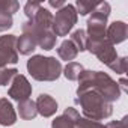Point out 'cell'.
I'll use <instances>...</instances> for the list:
<instances>
[{"label": "cell", "instance_id": "5", "mask_svg": "<svg viewBox=\"0 0 128 128\" xmlns=\"http://www.w3.org/2000/svg\"><path fill=\"white\" fill-rule=\"evenodd\" d=\"M36 108L39 110V113H41L42 116H51V114L56 112L57 104H56V101H54L51 96H48V95H41V96L38 98Z\"/></svg>", "mask_w": 128, "mask_h": 128}, {"label": "cell", "instance_id": "12", "mask_svg": "<svg viewBox=\"0 0 128 128\" xmlns=\"http://www.w3.org/2000/svg\"><path fill=\"white\" fill-rule=\"evenodd\" d=\"M76 71H82V65H78V63H70V65L66 66L65 70V76L70 78V80H76V78H80V74H77Z\"/></svg>", "mask_w": 128, "mask_h": 128}, {"label": "cell", "instance_id": "2", "mask_svg": "<svg viewBox=\"0 0 128 128\" xmlns=\"http://www.w3.org/2000/svg\"><path fill=\"white\" fill-rule=\"evenodd\" d=\"M74 23H76V11L71 5H68L56 14L54 26H53L54 33L56 35H65L66 32L71 30Z\"/></svg>", "mask_w": 128, "mask_h": 128}, {"label": "cell", "instance_id": "1", "mask_svg": "<svg viewBox=\"0 0 128 128\" xmlns=\"http://www.w3.org/2000/svg\"><path fill=\"white\" fill-rule=\"evenodd\" d=\"M27 68L36 80H54L60 74V63L53 57L35 56L29 60Z\"/></svg>", "mask_w": 128, "mask_h": 128}, {"label": "cell", "instance_id": "10", "mask_svg": "<svg viewBox=\"0 0 128 128\" xmlns=\"http://www.w3.org/2000/svg\"><path fill=\"white\" fill-rule=\"evenodd\" d=\"M20 114H21V118H24V119L33 118V116L36 114V104L32 102V101H29V100L21 101V104H20Z\"/></svg>", "mask_w": 128, "mask_h": 128}, {"label": "cell", "instance_id": "11", "mask_svg": "<svg viewBox=\"0 0 128 128\" xmlns=\"http://www.w3.org/2000/svg\"><path fill=\"white\" fill-rule=\"evenodd\" d=\"M74 122L76 120H71L68 114H63L53 122V128H74Z\"/></svg>", "mask_w": 128, "mask_h": 128}, {"label": "cell", "instance_id": "9", "mask_svg": "<svg viewBox=\"0 0 128 128\" xmlns=\"http://www.w3.org/2000/svg\"><path fill=\"white\" fill-rule=\"evenodd\" d=\"M35 45H36V41L30 35H23V38H20V41H18V50L23 54H27V53L33 51Z\"/></svg>", "mask_w": 128, "mask_h": 128}, {"label": "cell", "instance_id": "14", "mask_svg": "<svg viewBox=\"0 0 128 128\" xmlns=\"http://www.w3.org/2000/svg\"><path fill=\"white\" fill-rule=\"evenodd\" d=\"M84 36V32L83 30H77L74 35H72V42H76V47H77V50H84V44H83V38Z\"/></svg>", "mask_w": 128, "mask_h": 128}, {"label": "cell", "instance_id": "6", "mask_svg": "<svg viewBox=\"0 0 128 128\" xmlns=\"http://www.w3.org/2000/svg\"><path fill=\"white\" fill-rule=\"evenodd\" d=\"M15 122V113L8 100H0V124L12 125Z\"/></svg>", "mask_w": 128, "mask_h": 128}, {"label": "cell", "instance_id": "13", "mask_svg": "<svg viewBox=\"0 0 128 128\" xmlns=\"http://www.w3.org/2000/svg\"><path fill=\"white\" fill-rule=\"evenodd\" d=\"M11 26H12L11 15H8L6 11H0V30H5Z\"/></svg>", "mask_w": 128, "mask_h": 128}, {"label": "cell", "instance_id": "15", "mask_svg": "<svg viewBox=\"0 0 128 128\" xmlns=\"http://www.w3.org/2000/svg\"><path fill=\"white\" fill-rule=\"evenodd\" d=\"M17 70H0V84H6L12 76H15Z\"/></svg>", "mask_w": 128, "mask_h": 128}, {"label": "cell", "instance_id": "16", "mask_svg": "<svg viewBox=\"0 0 128 128\" xmlns=\"http://www.w3.org/2000/svg\"><path fill=\"white\" fill-rule=\"evenodd\" d=\"M77 6H78V9H80V14H88L89 12V9L90 8H94V5L92 3H83V2H78L77 3Z\"/></svg>", "mask_w": 128, "mask_h": 128}, {"label": "cell", "instance_id": "3", "mask_svg": "<svg viewBox=\"0 0 128 128\" xmlns=\"http://www.w3.org/2000/svg\"><path fill=\"white\" fill-rule=\"evenodd\" d=\"M15 38L12 35L0 38V66L5 63H15L17 62V53L14 51Z\"/></svg>", "mask_w": 128, "mask_h": 128}, {"label": "cell", "instance_id": "8", "mask_svg": "<svg viewBox=\"0 0 128 128\" xmlns=\"http://www.w3.org/2000/svg\"><path fill=\"white\" fill-rule=\"evenodd\" d=\"M108 36L110 39L114 42V38H116V42H120L124 38H125V24L118 21V23H113L110 30H108Z\"/></svg>", "mask_w": 128, "mask_h": 128}, {"label": "cell", "instance_id": "7", "mask_svg": "<svg viewBox=\"0 0 128 128\" xmlns=\"http://www.w3.org/2000/svg\"><path fill=\"white\" fill-rule=\"evenodd\" d=\"M77 51L78 50H77V47L74 45L72 41H65L60 45V48H59V56L62 59H65V60H71V59L76 57Z\"/></svg>", "mask_w": 128, "mask_h": 128}, {"label": "cell", "instance_id": "4", "mask_svg": "<svg viewBox=\"0 0 128 128\" xmlns=\"http://www.w3.org/2000/svg\"><path fill=\"white\" fill-rule=\"evenodd\" d=\"M30 92H32V88H30L29 82L23 76H17L15 82H14V84L9 90V95L17 101H26L27 96L30 95Z\"/></svg>", "mask_w": 128, "mask_h": 128}]
</instances>
